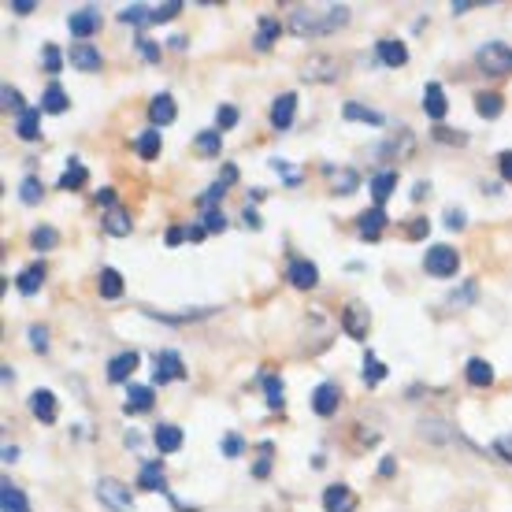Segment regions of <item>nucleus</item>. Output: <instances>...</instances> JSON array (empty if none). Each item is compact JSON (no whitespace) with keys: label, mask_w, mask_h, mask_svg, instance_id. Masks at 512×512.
I'll return each mask as SVG.
<instances>
[{"label":"nucleus","mask_w":512,"mask_h":512,"mask_svg":"<svg viewBox=\"0 0 512 512\" xmlns=\"http://www.w3.org/2000/svg\"><path fill=\"white\" fill-rule=\"evenodd\" d=\"M346 23V4H297L294 12H290V30H294L297 38H323V34H334L338 26Z\"/></svg>","instance_id":"nucleus-1"},{"label":"nucleus","mask_w":512,"mask_h":512,"mask_svg":"<svg viewBox=\"0 0 512 512\" xmlns=\"http://www.w3.org/2000/svg\"><path fill=\"white\" fill-rule=\"evenodd\" d=\"M475 64H479V71L490 78L512 75V49L505 45V41H487L483 49L475 52Z\"/></svg>","instance_id":"nucleus-2"},{"label":"nucleus","mask_w":512,"mask_h":512,"mask_svg":"<svg viewBox=\"0 0 512 512\" xmlns=\"http://www.w3.org/2000/svg\"><path fill=\"white\" fill-rule=\"evenodd\" d=\"M423 268L431 271L435 279H449V275H457V268H461V256H457V249H449V245H431L427 256H423Z\"/></svg>","instance_id":"nucleus-3"},{"label":"nucleus","mask_w":512,"mask_h":512,"mask_svg":"<svg viewBox=\"0 0 512 512\" xmlns=\"http://www.w3.org/2000/svg\"><path fill=\"white\" fill-rule=\"evenodd\" d=\"M97 498H101V505H108L112 512H134L130 487L127 483H119V479H101V483H97Z\"/></svg>","instance_id":"nucleus-4"},{"label":"nucleus","mask_w":512,"mask_h":512,"mask_svg":"<svg viewBox=\"0 0 512 512\" xmlns=\"http://www.w3.org/2000/svg\"><path fill=\"white\" fill-rule=\"evenodd\" d=\"M368 327H372V312L360 305V301H349L346 312H342V331H346L349 338L364 342V338H368Z\"/></svg>","instance_id":"nucleus-5"},{"label":"nucleus","mask_w":512,"mask_h":512,"mask_svg":"<svg viewBox=\"0 0 512 512\" xmlns=\"http://www.w3.org/2000/svg\"><path fill=\"white\" fill-rule=\"evenodd\" d=\"M171 379H186V368H182V357L179 353H156V368H153V383L164 386L171 383Z\"/></svg>","instance_id":"nucleus-6"},{"label":"nucleus","mask_w":512,"mask_h":512,"mask_svg":"<svg viewBox=\"0 0 512 512\" xmlns=\"http://www.w3.org/2000/svg\"><path fill=\"white\" fill-rule=\"evenodd\" d=\"M67 30H71L78 41L93 38V34L101 30V12H97V8H82V12H71V19H67Z\"/></svg>","instance_id":"nucleus-7"},{"label":"nucleus","mask_w":512,"mask_h":512,"mask_svg":"<svg viewBox=\"0 0 512 512\" xmlns=\"http://www.w3.org/2000/svg\"><path fill=\"white\" fill-rule=\"evenodd\" d=\"M286 279L294 282L297 290H316V286H320V268H316L312 260H290Z\"/></svg>","instance_id":"nucleus-8"},{"label":"nucleus","mask_w":512,"mask_h":512,"mask_svg":"<svg viewBox=\"0 0 512 512\" xmlns=\"http://www.w3.org/2000/svg\"><path fill=\"white\" fill-rule=\"evenodd\" d=\"M301 78L305 82H334L338 78V60L334 56H308Z\"/></svg>","instance_id":"nucleus-9"},{"label":"nucleus","mask_w":512,"mask_h":512,"mask_svg":"<svg viewBox=\"0 0 512 512\" xmlns=\"http://www.w3.org/2000/svg\"><path fill=\"white\" fill-rule=\"evenodd\" d=\"M71 67L75 71H86V75H93V71H101L104 60H101V52L93 49L90 41H75L71 45Z\"/></svg>","instance_id":"nucleus-10"},{"label":"nucleus","mask_w":512,"mask_h":512,"mask_svg":"<svg viewBox=\"0 0 512 512\" xmlns=\"http://www.w3.org/2000/svg\"><path fill=\"white\" fill-rule=\"evenodd\" d=\"M294 112H297V97H294V93H282L279 101L271 104V127L290 130V127H294Z\"/></svg>","instance_id":"nucleus-11"},{"label":"nucleus","mask_w":512,"mask_h":512,"mask_svg":"<svg viewBox=\"0 0 512 512\" xmlns=\"http://www.w3.org/2000/svg\"><path fill=\"white\" fill-rule=\"evenodd\" d=\"M338 401H342V390L334 383H320L316 394H312V409L320 412V416H334V412H338Z\"/></svg>","instance_id":"nucleus-12"},{"label":"nucleus","mask_w":512,"mask_h":512,"mask_svg":"<svg viewBox=\"0 0 512 512\" xmlns=\"http://www.w3.org/2000/svg\"><path fill=\"white\" fill-rule=\"evenodd\" d=\"M323 509L327 512H353L357 509V498H353V490L338 483V487L323 490Z\"/></svg>","instance_id":"nucleus-13"},{"label":"nucleus","mask_w":512,"mask_h":512,"mask_svg":"<svg viewBox=\"0 0 512 512\" xmlns=\"http://www.w3.org/2000/svg\"><path fill=\"white\" fill-rule=\"evenodd\" d=\"M138 353L134 349H127V353H119V357H112V364H108V379L112 383H127L130 375L138 372Z\"/></svg>","instance_id":"nucleus-14"},{"label":"nucleus","mask_w":512,"mask_h":512,"mask_svg":"<svg viewBox=\"0 0 512 512\" xmlns=\"http://www.w3.org/2000/svg\"><path fill=\"white\" fill-rule=\"evenodd\" d=\"M175 116H179V108H175V101L167 97V93H160V97H153V104H149V119H153V127H167V123H175Z\"/></svg>","instance_id":"nucleus-15"},{"label":"nucleus","mask_w":512,"mask_h":512,"mask_svg":"<svg viewBox=\"0 0 512 512\" xmlns=\"http://www.w3.org/2000/svg\"><path fill=\"white\" fill-rule=\"evenodd\" d=\"M423 112H427L431 119H442L449 112L446 90H442L438 82H427V90H423Z\"/></svg>","instance_id":"nucleus-16"},{"label":"nucleus","mask_w":512,"mask_h":512,"mask_svg":"<svg viewBox=\"0 0 512 512\" xmlns=\"http://www.w3.org/2000/svg\"><path fill=\"white\" fill-rule=\"evenodd\" d=\"M153 442L160 453H179L182 449V427H175V423H160L153 431Z\"/></svg>","instance_id":"nucleus-17"},{"label":"nucleus","mask_w":512,"mask_h":512,"mask_svg":"<svg viewBox=\"0 0 512 512\" xmlns=\"http://www.w3.org/2000/svg\"><path fill=\"white\" fill-rule=\"evenodd\" d=\"M30 412H34L41 423H52L56 420V394H52V390H34V394H30Z\"/></svg>","instance_id":"nucleus-18"},{"label":"nucleus","mask_w":512,"mask_h":512,"mask_svg":"<svg viewBox=\"0 0 512 512\" xmlns=\"http://www.w3.org/2000/svg\"><path fill=\"white\" fill-rule=\"evenodd\" d=\"M379 60H383L386 67H405L409 64V49H405V41L383 38L379 41Z\"/></svg>","instance_id":"nucleus-19"},{"label":"nucleus","mask_w":512,"mask_h":512,"mask_svg":"<svg viewBox=\"0 0 512 512\" xmlns=\"http://www.w3.org/2000/svg\"><path fill=\"white\" fill-rule=\"evenodd\" d=\"M86 179H90V171H86V164L71 156V160H67V171L60 175V182H56V186L71 193V190H82V186H86Z\"/></svg>","instance_id":"nucleus-20"},{"label":"nucleus","mask_w":512,"mask_h":512,"mask_svg":"<svg viewBox=\"0 0 512 512\" xmlns=\"http://www.w3.org/2000/svg\"><path fill=\"white\" fill-rule=\"evenodd\" d=\"M383 227H386V212L383 208H372V212H360V219H357V231L364 234V238H379L383 234Z\"/></svg>","instance_id":"nucleus-21"},{"label":"nucleus","mask_w":512,"mask_h":512,"mask_svg":"<svg viewBox=\"0 0 512 512\" xmlns=\"http://www.w3.org/2000/svg\"><path fill=\"white\" fill-rule=\"evenodd\" d=\"M0 512H30V505H26L23 490L12 487L8 479L0 483Z\"/></svg>","instance_id":"nucleus-22"},{"label":"nucleus","mask_w":512,"mask_h":512,"mask_svg":"<svg viewBox=\"0 0 512 512\" xmlns=\"http://www.w3.org/2000/svg\"><path fill=\"white\" fill-rule=\"evenodd\" d=\"M394 186H397V171H379V175L368 182V190H372V197H375V208H383V201L394 193Z\"/></svg>","instance_id":"nucleus-23"},{"label":"nucleus","mask_w":512,"mask_h":512,"mask_svg":"<svg viewBox=\"0 0 512 512\" xmlns=\"http://www.w3.org/2000/svg\"><path fill=\"white\" fill-rule=\"evenodd\" d=\"M464 375H468V383L479 386V390L494 383V368H490V364H487L483 357H472V360H468V368H464Z\"/></svg>","instance_id":"nucleus-24"},{"label":"nucleus","mask_w":512,"mask_h":512,"mask_svg":"<svg viewBox=\"0 0 512 512\" xmlns=\"http://www.w3.org/2000/svg\"><path fill=\"white\" fill-rule=\"evenodd\" d=\"M97 290H101L104 301H116V297H123V275H119L116 268H104L101 279H97Z\"/></svg>","instance_id":"nucleus-25"},{"label":"nucleus","mask_w":512,"mask_h":512,"mask_svg":"<svg viewBox=\"0 0 512 512\" xmlns=\"http://www.w3.org/2000/svg\"><path fill=\"white\" fill-rule=\"evenodd\" d=\"M275 41H279V19H275V15H264L260 26H256V49L268 52Z\"/></svg>","instance_id":"nucleus-26"},{"label":"nucleus","mask_w":512,"mask_h":512,"mask_svg":"<svg viewBox=\"0 0 512 512\" xmlns=\"http://www.w3.org/2000/svg\"><path fill=\"white\" fill-rule=\"evenodd\" d=\"M104 231L112 234V238H127V234H130V216L119 205L108 208V212H104Z\"/></svg>","instance_id":"nucleus-27"},{"label":"nucleus","mask_w":512,"mask_h":512,"mask_svg":"<svg viewBox=\"0 0 512 512\" xmlns=\"http://www.w3.org/2000/svg\"><path fill=\"white\" fill-rule=\"evenodd\" d=\"M19 138L23 141H38L41 138V108H26L23 116H19Z\"/></svg>","instance_id":"nucleus-28"},{"label":"nucleus","mask_w":512,"mask_h":512,"mask_svg":"<svg viewBox=\"0 0 512 512\" xmlns=\"http://www.w3.org/2000/svg\"><path fill=\"white\" fill-rule=\"evenodd\" d=\"M127 412H149L153 409V386H130L127 390Z\"/></svg>","instance_id":"nucleus-29"},{"label":"nucleus","mask_w":512,"mask_h":512,"mask_svg":"<svg viewBox=\"0 0 512 512\" xmlns=\"http://www.w3.org/2000/svg\"><path fill=\"white\" fill-rule=\"evenodd\" d=\"M41 282H45V264H30V268L23 271V275H19V282H15V286H19V294H38L41 290Z\"/></svg>","instance_id":"nucleus-30"},{"label":"nucleus","mask_w":512,"mask_h":512,"mask_svg":"<svg viewBox=\"0 0 512 512\" xmlns=\"http://www.w3.org/2000/svg\"><path fill=\"white\" fill-rule=\"evenodd\" d=\"M141 490H164V461H149L138 475Z\"/></svg>","instance_id":"nucleus-31"},{"label":"nucleus","mask_w":512,"mask_h":512,"mask_svg":"<svg viewBox=\"0 0 512 512\" xmlns=\"http://www.w3.org/2000/svg\"><path fill=\"white\" fill-rule=\"evenodd\" d=\"M67 93L60 90V86H56V82H52L49 90L41 93V112H52V116H60V112H67Z\"/></svg>","instance_id":"nucleus-32"},{"label":"nucleus","mask_w":512,"mask_h":512,"mask_svg":"<svg viewBox=\"0 0 512 512\" xmlns=\"http://www.w3.org/2000/svg\"><path fill=\"white\" fill-rule=\"evenodd\" d=\"M501 108H505L501 93H479V97H475V112H479L483 119H498Z\"/></svg>","instance_id":"nucleus-33"},{"label":"nucleus","mask_w":512,"mask_h":512,"mask_svg":"<svg viewBox=\"0 0 512 512\" xmlns=\"http://www.w3.org/2000/svg\"><path fill=\"white\" fill-rule=\"evenodd\" d=\"M193 145H197V153L201 156H219V149H223V134H219V130H201V134L193 138Z\"/></svg>","instance_id":"nucleus-34"},{"label":"nucleus","mask_w":512,"mask_h":512,"mask_svg":"<svg viewBox=\"0 0 512 512\" xmlns=\"http://www.w3.org/2000/svg\"><path fill=\"white\" fill-rule=\"evenodd\" d=\"M160 145H164V138H160V130H145V134H141L138 138V156L141 160H156V156H160Z\"/></svg>","instance_id":"nucleus-35"},{"label":"nucleus","mask_w":512,"mask_h":512,"mask_svg":"<svg viewBox=\"0 0 512 512\" xmlns=\"http://www.w3.org/2000/svg\"><path fill=\"white\" fill-rule=\"evenodd\" d=\"M346 119H360V123H372V127H383V116L372 112V108H364V104L349 101L346 104Z\"/></svg>","instance_id":"nucleus-36"},{"label":"nucleus","mask_w":512,"mask_h":512,"mask_svg":"<svg viewBox=\"0 0 512 512\" xmlns=\"http://www.w3.org/2000/svg\"><path fill=\"white\" fill-rule=\"evenodd\" d=\"M119 19L130 26H141V23H153V8H145V4H130V8H123L119 12Z\"/></svg>","instance_id":"nucleus-37"},{"label":"nucleus","mask_w":512,"mask_h":512,"mask_svg":"<svg viewBox=\"0 0 512 512\" xmlns=\"http://www.w3.org/2000/svg\"><path fill=\"white\" fill-rule=\"evenodd\" d=\"M357 186H360L357 171H334V193L349 197V193H357Z\"/></svg>","instance_id":"nucleus-38"},{"label":"nucleus","mask_w":512,"mask_h":512,"mask_svg":"<svg viewBox=\"0 0 512 512\" xmlns=\"http://www.w3.org/2000/svg\"><path fill=\"white\" fill-rule=\"evenodd\" d=\"M56 242H60V234L52 231V227H38V231L30 234V245L41 249V253H45V249H56Z\"/></svg>","instance_id":"nucleus-39"},{"label":"nucleus","mask_w":512,"mask_h":512,"mask_svg":"<svg viewBox=\"0 0 512 512\" xmlns=\"http://www.w3.org/2000/svg\"><path fill=\"white\" fill-rule=\"evenodd\" d=\"M264 394H268L271 409H282V379H275V375H264Z\"/></svg>","instance_id":"nucleus-40"},{"label":"nucleus","mask_w":512,"mask_h":512,"mask_svg":"<svg viewBox=\"0 0 512 512\" xmlns=\"http://www.w3.org/2000/svg\"><path fill=\"white\" fill-rule=\"evenodd\" d=\"M41 56H45V71H49V75H60V71H64V52L56 49V45H45Z\"/></svg>","instance_id":"nucleus-41"},{"label":"nucleus","mask_w":512,"mask_h":512,"mask_svg":"<svg viewBox=\"0 0 512 512\" xmlns=\"http://www.w3.org/2000/svg\"><path fill=\"white\" fill-rule=\"evenodd\" d=\"M179 12H182V0H167V4L153 8V23H171V19H175Z\"/></svg>","instance_id":"nucleus-42"},{"label":"nucleus","mask_w":512,"mask_h":512,"mask_svg":"<svg viewBox=\"0 0 512 512\" xmlns=\"http://www.w3.org/2000/svg\"><path fill=\"white\" fill-rule=\"evenodd\" d=\"M383 379H386V368L372 357V353H368V360H364V383L375 386V383H383Z\"/></svg>","instance_id":"nucleus-43"},{"label":"nucleus","mask_w":512,"mask_h":512,"mask_svg":"<svg viewBox=\"0 0 512 512\" xmlns=\"http://www.w3.org/2000/svg\"><path fill=\"white\" fill-rule=\"evenodd\" d=\"M201 227H205L208 234H223V231H227V216H223V212H216V208H208Z\"/></svg>","instance_id":"nucleus-44"},{"label":"nucleus","mask_w":512,"mask_h":512,"mask_svg":"<svg viewBox=\"0 0 512 512\" xmlns=\"http://www.w3.org/2000/svg\"><path fill=\"white\" fill-rule=\"evenodd\" d=\"M0 97H4V108H8V112H19V116L26 112V108H23V97H19V90H12V86H4V90H0Z\"/></svg>","instance_id":"nucleus-45"},{"label":"nucleus","mask_w":512,"mask_h":512,"mask_svg":"<svg viewBox=\"0 0 512 512\" xmlns=\"http://www.w3.org/2000/svg\"><path fill=\"white\" fill-rule=\"evenodd\" d=\"M234 123H238V108H231V104H223V108L216 112V127H219V130H231Z\"/></svg>","instance_id":"nucleus-46"},{"label":"nucleus","mask_w":512,"mask_h":512,"mask_svg":"<svg viewBox=\"0 0 512 512\" xmlns=\"http://www.w3.org/2000/svg\"><path fill=\"white\" fill-rule=\"evenodd\" d=\"M223 193H227V186H223V182H216V186H208V193H201V208H212V205H219V201H223Z\"/></svg>","instance_id":"nucleus-47"},{"label":"nucleus","mask_w":512,"mask_h":512,"mask_svg":"<svg viewBox=\"0 0 512 512\" xmlns=\"http://www.w3.org/2000/svg\"><path fill=\"white\" fill-rule=\"evenodd\" d=\"M19 197H23L26 205H38V201H41V186H38V179H23V193H19Z\"/></svg>","instance_id":"nucleus-48"},{"label":"nucleus","mask_w":512,"mask_h":512,"mask_svg":"<svg viewBox=\"0 0 512 512\" xmlns=\"http://www.w3.org/2000/svg\"><path fill=\"white\" fill-rule=\"evenodd\" d=\"M30 346L45 353V349H49V331H45V327H30Z\"/></svg>","instance_id":"nucleus-49"},{"label":"nucleus","mask_w":512,"mask_h":512,"mask_svg":"<svg viewBox=\"0 0 512 512\" xmlns=\"http://www.w3.org/2000/svg\"><path fill=\"white\" fill-rule=\"evenodd\" d=\"M494 453H498L501 461H509V464H512V435H501L498 442H494Z\"/></svg>","instance_id":"nucleus-50"},{"label":"nucleus","mask_w":512,"mask_h":512,"mask_svg":"<svg viewBox=\"0 0 512 512\" xmlns=\"http://www.w3.org/2000/svg\"><path fill=\"white\" fill-rule=\"evenodd\" d=\"M138 49H141V56H145L149 64H156V60H160V45H153L149 38H141V41H138Z\"/></svg>","instance_id":"nucleus-51"},{"label":"nucleus","mask_w":512,"mask_h":512,"mask_svg":"<svg viewBox=\"0 0 512 512\" xmlns=\"http://www.w3.org/2000/svg\"><path fill=\"white\" fill-rule=\"evenodd\" d=\"M446 227H449V231H461V227H464V212H461V208H449V212H446Z\"/></svg>","instance_id":"nucleus-52"},{"label":"nucleus","mask_w":512,"mask_h":512,"mask_svg":"<svg viewBox=\"0 0 512 512\" xmlns=\"http://www.w3.org/2000/svg\"><path fill=\"white\" fill-rule=\"evenodd\" d=\"M223 453H227V457H238V453H242V438H238V435L223 438Z\"/></svg>","instance_id":"nucleus-53"},{"label":"nucleus","mask_w":512,"mask_h":512,"mask_svg":"<svg viewBox=\"0 0 512 512\" xmlns=\"http://www.w3.org/2000/svg\"><path fill=\"white\" fill-rule=\"evenodd\" d=\"M498 167H501V179L512 182V149H509V153L498 156Z\"/></svg>","instance_id":"nucleus-54"},{"label":"nucleus","mask_w":512,"mask_h":512,"mask_svg":"<svg viewBox=\"0 0 512 512\" xmlns=\"http://www.w3.org/2000/svg\"><path fill=\"white\" fill-rule=\"evenodd\" d=\"M8 8H12L15 15H30V12H34V8H38V4H34V0H12Z\"/></svg>","instance_id":"nucleus-55"},{"label":"nucleus","mask_w":512,"mask_h":512,"mask_svg":"<svg viewBox=\"0 0 512 512\" xmlns=\"http://www.w3.org/2000/svg\"><path fill=\"white\" fill-rule=\"evenodd\" d=\"M427 231H431V223H427V219H416V223H409V238H423Z\"/></svg>","instance_id":"nucleus-56"},{"label":"nucleus","mask_w":512,"mask_h":512,"mask_svg":"<svg viewBox=\"0 0 512 512\" xmlns=\"http://www.w3.org/2000/svg\"><path fill=\"white\" fill-rule=\"evenodd\" d=\"M182 238H190V231H186V227H171V231H167V245H179Z\"/></svg>","instance_id":"nucleus-57"},{"label":"nucleus","mask_w":512,"mask_h":512,"mask_svg":"<svg viewBox=\"0 0 512 512\" xmlns=\"http://www.w3.org/2000/svg\"><path fill=\"white\" fill-rule=\"evenodd\" d=\"M97 205L116 208V190H101V193H97Z\"/></svg>","instance_id":"nucleus-58"},{"label":"nucleus","mask_w":512,"mask_h":512,"mask_svg":"<svg viewBox=\"0 0 512 512\" xmlns=\"http://www.w3.org/2000/svg\"><path fill=\"white\" fill-rule=\"evenodd\" d=\"M475 4L472 0H453V15H464V12H472Z\"/></svg>","instance_id":"nucleus-59"},{"label":"nucleus","mask_w":512,"mask_h":512,"mask_svg":"<svg viewBox=\"0 0 512 512\" xmlns=\"http://www.w3.org/2000/svg\"><path fill=\"white\" fill-rule=\"evenodd\" d=\"M245 227H253V231H260V216H256L253 208H245Z\"/></svg>","instance_id":"nucleus-60"},{"label":"nucleus","mask_w":512,"mask_h":512,"mask_svg":"<svg viewBox=\"0 0 512 512\" xmlns=\"http://www.w3.org/2000/svg\"><path fill=\"white\" fill-rule=\"evenodd\" d=\"M186 231H190V238H193V242H201V238H205V227H201V223H193V227H186Z\"/></svg>","instance_id":"nucleus-61"},{"label":"nucleus","mask_w":512,"mask_h":512,"mask_svg":"<svg viewBox=\"0 0 512 512\" xmlns=\"http://www.w3.org/2000/svg\"><path fill=\"white\" fill-rule=\"evenodd\" d=\"M4 461H8V464L19 461V449H15V446H4Z\"/></svg>","instance_id":"nucleus-62"},{"label":"nucleus","mask_w":512,"mask_h":512,"mask_svg":"<svg viewBox=\"0 0 512 512\" xmlns=\"http://www.w3.org/2000/svg\"><path fill=\"white\" fill-rule=\"evenodd\" d=\"M423 193H427V182H416V190H412V201H420Z\"/></svg>","instance_id":"nucleus-63"},{"label":"nucleus","mask_w":512,"mask_h":512,"mask_svg":"<svg viewBox=\"0 0 512 512\" xmlns=\"http://www.w3.org/2000/svg\"><path fill=\"white\" fill-rule=\"evenodd\" d=\"M379 472H383V475H394V461H390V457H386V461L379 464Z\"/></svg>","instance_id":"nucleus-64"}]
</instances>
